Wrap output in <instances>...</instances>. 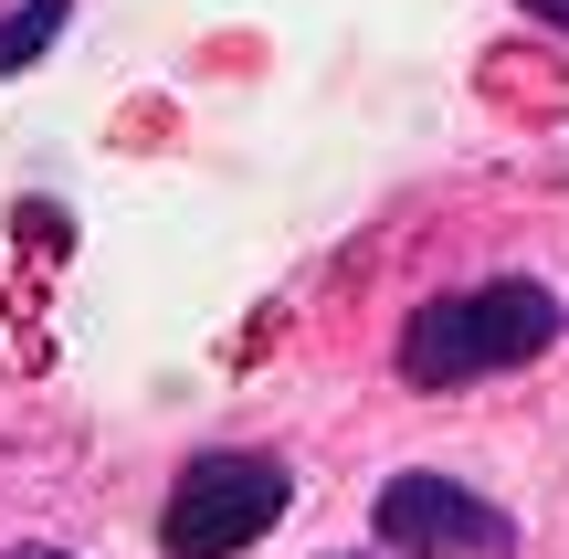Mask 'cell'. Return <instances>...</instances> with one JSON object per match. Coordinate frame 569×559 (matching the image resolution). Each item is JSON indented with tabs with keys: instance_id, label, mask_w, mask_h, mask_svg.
I'll use <instances>...</instances> for the list:
<instances>
[{
	"instance_id": "obj_1",
	"label": "cell",
	"mask_w": 569,
	"mask_h": 559,
	"mask_svg": "<svg viewBox=\"0 0 569 559\" xmlns=\"http://www.w3.org/2000/svg\"><path fill=\"white\" fill-rule=\"evenodd\" d=\"M559 296L538 274H496V286H465V296H432L411 307L401 328V380L411 391H453V380H496V370H528V359L559 349Z\"/></svg>"
},
{
	"instance_id": "obj_2",
	"label": "cell",
	"mask_w": 569,
	"mask_h": 559,
	"mask_svg": "<svg viewBox=\"0 0 569 559\" xmlns=\"http://www.w3.org/2000/svg\"><path fill=\"white\" fill-rule=\"evenodd\" d=\"M284 497H296V486H284L274 455H201L159 507V549L169 559H232V549H253L284 518Z\"/></svg>"
},
{
	"instance_id": "obj_3",
	"label": "cell",
	"mask_w": 569,
	"mask_h": 559,
	"mask_svg": "<svg viewBox=\"0 0 569 559\" xmlns=\"http://www.w3.org/2000/svg\"><path fill=\"white\" fill-rule=\"evenodd\" d=\"M369 528H380V549H401V559H507L517 549L507 507H486L453 476H390L380 507H369Z\"/></svg>"
},
{
	"instance_id": "obj_4",
	"label": "cell",
	"mask_w": 569,
	"mask_h": 559,
	"mask_svg": "<svg viewBox=\"0 0 569 559\" xmlns=\"http://www.w3.org/2000/svg\"><path fill=\"white\" fill-rule=\"evenodd\" d=\"M63 11H74V0H21V11L0 21V74H32V63H42V42L63 32Z\"/></svg>"
},
{
	"instance_id": "obj_5",
	"label": "cell",
	"mask_w": 569,
	"mask_h": 559,
	"mask_svg": "<svg viewBox=\"0 0 569 559\" xmlns=\"http://www.w3.org/2000/svg\"><path fill=\"white\" fill-rule=\"evenodd\" d=\"M11 559H63V549H11Z\"/></svg>"
}]
</instances>
